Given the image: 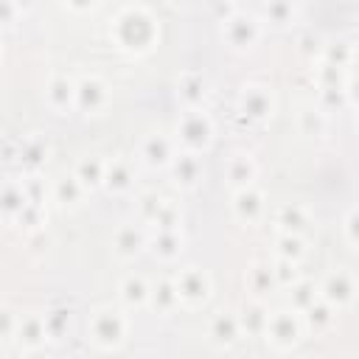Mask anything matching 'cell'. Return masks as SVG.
Here are the masks:
<instances>
[{"mask_svg": "<svg viewBox=\"0 0 359 359\" xmlns=\"http://www.w3.org/2000/svg\"><path fill=\"white\" fill-rule=\"evenodd\" d=\"M241 339V328H238V317L233 309H219L210 314L208 320V342L219 351L233 348Z\"/></svg>", "mask_w": 359, "mask_h": 359, "instance_id": "17", "label": "cell"}, {"mask_svg": "<svg viewBox=\"0 0 359 359\" xmlns=\"http://www.w3.org/2000/svg\"><path fill=\"white\" fill-rule=\"evenodd\" d=\"M17 311L11 306H0V339H11L17 328Z\"/></svg>", "mask_w": 359, "mask_h": 359, "instance_id": "45", "label": "cell"}, {"mask_svg": "<svg viewBox=\"0 0 359 359\" xmlns=\"http://www.w3.org/2000/svg\"><path fill=\"white\" fill-rule=\"evenodd\" d=\"M154 314L160 317H171L177 309H180V297H177V289H174V280L171 278H157L151 280V289H149V303H146Z\"/></svg>", "mask_w": 359, "mask_h": 359, "instance_id": "27", "label": "cell"}, {"mask_svg": "<svg viewBox=\"0 0 359 359\" xmlns=\"http://www.w3.org/2000/svg\"><path fill=\"white\" fill-rule=\"evenodd\" d=\"M275 90L272 84H264V81H247L241 90H238V98H236V109L238 115L247 121V123H266L272 115H275Z\"/></svg>", "mask_w": 359, "mask_h": 359, "instance_id": "5", "label": "cell"}, {"mask_svg": "<svg viewBox=\"0 0 359 359\" xmlns=\"http://www.w3.org/2000/svg\"><path fill=\"white\" fill-rule=\"evenodd\" d=\"M300 323H303V331H309V334H314V337H320V334H325V331H331L334 328V323H337V311L325 303V300H314L309 309H303L300 311Z\"/></svg>", "mask_w": 359, "mask_h": 359, "instance_id": "28", "label": "cell"}, {"mask_svg": "<svg viewBox=\"0 0 359 359\" xmlns=\"http://www.w3.org/2000/svg\"><path fill=\"white\" fill-rule=\"evenodd\" d=\"M129 337V317L121 306H95L87 317V339L98 351H118Z\"/></svg>", "mask_w": 359, "mask_h": 359, "instance_id": "2", "label": "cell"}, {"mask_svg": "<svg viewBox=\"0 0 359 359\" xmlns=\"http://www.w3.org/2000/svg\"><path fill=\"white\" fill-rule=\"evenodd\" d=\"M294 123H297V132L306 137H325L331 129V118L314 104H303L294 115Z\"/></svg>", "mask_w": 359, "mask_h": 359, "instance_id": "31", "label": "cell"}, {"mask_svg": "<svg viewBox=\"0 0 359 359\" xmlns=\"http://www.w3.org/2000/svg\"><path fill=\"white\" fill-rule=\"evenodd\" d=\"M149 289H151V280L143 278L140 272H126L121 280H118V300L123 309H146L149 303Z\"/></svg>", "mask_w": 359, "mask_h": 359, "instance_id": "23", "label": "cell"}, {"mask_svg": "<svg viewBox=\"0 0 359 359\" xmlns=\"http://www.w3.org/2000/svg\"><path fill=\"white\" fill-rule=\"evenodd\" d=\"M48 157H50V146H48V140H45L42 135H36V132H34V135H25L22 140H17V149H14V154H11V160H17L25 174H39V171L45 168Z\"/></svg>", "mask_w": 359, "mask_h": 359, "instance_id": "18", "label": "cell"}, {"mask_svg": "<svg viewBox=\"0 0 359 359\" xmlns=\"http://www.w3.org/2000/svg\"><path fill=\"white\" fill-rule=\"evenodd\" d=\"M14 224L17 227H22L25 233H34V230H42L45 227V208H39V205H25L22 208V213L14 219Z\"/></svg>", "mask_w": 359, "mask_h": 359, "instance_id": "43", "label": "cell"}, {"mask_svg": "<svg viewBox=\"0 0 359 359\" xmlns=\"http://www.w3.org/2000/svg\"><path fill=\"white\" fill-rule=\"evenodd\" d=\"M112 45L126 56H146L160 42V20L149 6L126 3L115 11L109 22Z\"/></svg>", "mask_w": 359, "mask_h": 359, "instance_id": "1", "label": "cell"}, {"mask_svg": "<svg viewBox=\"0 0 359 359\" xmlns=\"http://www.w3.org/2000/svg\"><path fill=\"white\" fill-rule=\"evenodd\" d=\"M109 247H112V255L118 261H135L146 247H149V230L140 224V222H121L115 230H112V238H109Z\"/></svg>", "mask_w": 359, "mask_h": 359, "instance_id": "11", "label": "cell"}, {"mask_svg": "<svg viewBox=\"0 0 359 359\" xmlns=\"http://www.w3.org/2000/svg\"><path fill=\"white\" fill-rule=\"evenodd\" d=\"M269 266H272V278H275V286H278V289H289L292 283H297V280L303 278L300 264H294V261L272 258V261H269Z\"/></svg>", "mask_w": 359, "mask_h": 359, "instance_id": "41", "label": "cell"}, {"mask_svg": "<svg viewBox=\"0 0 359 359\" xmlns=\"http://www.w3.org/2000/svg\"><path fill=\"white\" fill-rule=\"evenodd\" d=\"M171 177V185L180 191H194L202 185L205 180V160L202 154H191V151H177V157L171 160V165L165 168Z\"/></svg>", "mask_w": 359, "mask_h": 359, "instance_id": "13", "label": "cell"}, {"mask_svg": "<svg viewBox=\"0 0 359 359\" xmlns=\"http://www.w3.org/2000/svg\"><path fill=\"white\" fill-rule=\"evenodd\" d=\"M300 11H303L300 3H292V0H272V3H261L258 8H252V14L261 22H269V25H278V28L294 25Z\"/></svg>", "mask_w": 359, "mask_h": 359, "instance_id": "25", "label": "cell"}, {"mask_svg": "<svg viewBox=\"0 0 359 359\" xmlns=\"http://www.w3.org/2000/svg\"><path fill=\"white\" fill-rule=\"evenodd\" d=\"M11 342H14L22 353H25V351H39V348H45V342H50V339H48V328H45L42 311H25V314H20Z\"/></svg>", "mask_w": 359, "mask_h": 359, "instance_id": "16", "label": "cell"}, {"mask_svg": "<svg viewBox=\"0 0 359 359\" xmlns=\"http://www.w3.org/2000/svg\"><path fill=\"white\" fill-rule=\"evenodd\" d=\"M109 107V84L98 73H84L76 79V112L101 115Z\"/></svg>", "mask_w": 359, "mask_h": 359, "instance_id": "10", "label": "cell"}, {"mask_svg": "<svg viewBox=\"0 0 359 359\" xmlns=\"http://www.w3.org/2000/svg\"><path fill=\"white\" fill-rule=\"evenodd\" d=\"M303 323H300V314L292 311L289 306L283 309H275L269 311V320H266V328H264V339L269 348L286 353L292 348H297V342L303 339Z\"/></svg>", "mask_w": 359, "mask_h": 359, "instance_id": "6", "label": "cell"}, {"mask_svg": "<svg viewBox=\"0 0 359 359\" xmlns=\"http://www.w3.org/2000/svg\"><path fill=\"white\" fill-rule=\"evenodd\" d=\"M303 359H320V356H303Z\"/></svg>", "mask_w": 359, "mask_h": 359, "instance_id": "52", "label": "cell"}, {"mask_svg": "<svg viewBox=\"0 0 359 359\" xmlns=\"http://www.w3.org/2000/svg\"><path fill=\"white\" fill-rule=\"evenodd\" d=\"M171 280H174L180 306H185V309H202L213 294V278L208 275V269H202L196 264L182 266Z\"/></svg>", "mask_w": 359, "mask_h": 359, "instance_id": "7", "label": "cell"}, {"mask_svg": "<svg viewBox=\"0 0 359 359\" xmlns=\"http://www.w3.org/2000/svg\"><path fill=\"white\" fill-rule=\"evenodd\" d=\"M157 261L171 264L182 255L185 250V236L182 230H149V247H146Z\"/></svg>", "mask_w": 359, "mask_h": 359, "instance_id": "22", "label": "cell"}, {"mask_svg": "<svg viewBox=\"0 0 359 359\" xmlns=\"http://www.w3.org/2000/svg\"><path fill=\"white\" fill-rule=\"evenodd\" d=\"M317 297H320V294H317V283H311V280H306V278H300L297 283L289 286V309L297 311V314H300L303 309H309Z\"/></svg>", "mask_w": 359, "mask_h": 359, "instance_id": "36", "label": "cell"}, {"mask_svg": "<svg viewBox=\"0 0 359 359\" xmlns=\"http://www.w3.org/2000/svg\"><path fill=\"white\" fill-rule=\"evenodd\" d=\"M272 224H275V233H283V236H303L309 233L311 227V213L306 205H297V202H286L275 210L272 216Z\"/></svg>", "mask_w": 359, "mask_h": 359, "instance_id": "21", "label": "cell"}, {"mask_svg": "<svg viewBox=\"0 0 359 359\" xmlns=\"http://www.w3.org/2000/svg\"><path fill=\"white\" fill-rule=\"evenodd\" d=\"M20 182H22L25 199H28L31 205L45 208V199H48V185H45L42 174H25V177H20Z\"/></svg>", "mask_w": 359, "mask_h": 359, "instance_id": "42", "label": "cell"}, {"mask_svg": "<svg viewBox=\"0 0 359 359\" xmlns=\"http://www.w3.org/2000/svg\"><path fill=\"white\" fill-rule=\"evenodd\" d=\"M174 140L180 151L205 154L216 140V123L208 109H182L174 126Z\"/></svg>", "mask_w": 359, "mask_h": 359, "instance_id": "3", "label": "cell"}, {"mask_svg": "<svg viewBox=\"0 0 359 359\" xmlns=\"http://www.w3.org/2000/svg\"><path fill=\"white\" fill-rule=\"evenodd\" d=\"M65 8H70V11H93L95 6H93V3H90V6H73V3H67Z\"/></svg>", "mask_w": 359, "mask_h": 359, "instance_id": "50", "label": "cell"}, {"mask_svg": "<svg viewBox=\"0 0 359 359\" xmlns=\"http://www.w3.org/2000/svg\"><path fill=\"white\" fill-rule=\"evenodd\" d=\"M244 286H247L250 297H258V300H264L269 292H275L278 286H275L269 261H252L244 272Z\"/></svg>", "mask_w": 359, "mask_h": 359, "instance_id": "33", "label": "cell"}, {"mask_svg": "<svg viewBox=\"0 0 359 359\" xmlns=\"http://www.w3.org/2000/svg\"><path fill=\"white\" fill-rule=\"evenodd\" d=\"M219 34L224 39V45L236 53H250L258 48L261 36H264V22L252 14V8H241L233 11L227 20L219 22Z\"/></svg>", "mask_w": 359, "mask_h": 359, "instance_id": "4", "label": "cell"}, {"mask_svg": "<svg viewBox=\"0 0 359 359\" xmlns=\"http://www.w3.org/2000/svg\"><path fill=\"white\" fill-rule=\"evenodd\" d=\"M180 146L174 140V135L163 132V129H151L137 140V160L149 168V171H165L171 165V160L177 157Z\"/></svg>", "mask_w": 359, "mask_h": 359, "instance_id": "8", "label": "cell"}, {"mask_svg": "<svg viewBox=\"0 0 359 359\" xmlns=\"http://www.w3.org/2000/svg\"><path fill=\"white\" fill-rule=\"evenodd\" d=\"M25 205H28V199H25L22 182L20 180H0V219L14 224V219L22 213Z\"/></svg>", "mask_w": 359, "mask_h": 359, "instance_id": "30", "label": "cell"}, {"mask_svg": "<svg viewBox=\"0 0 359 359\" xmlns=\"http://www.w3.org/2000/svg\"><path fill=\"white\" fill-rule=\"evenodd\" d=\"M163 199H165V196L157 194V191H140V194H137V199H135V210H137V222H140L146 230H149L151 219L157 216Z\"/></svg>", "mask_w": 359, "mask_h": 359, "instance_id": "38", "label": "cell"}, {"mask_svg": "<svg viewBox=\"0 0 359 359\" xmlns=\"http://www.w3.org/2000/svg\"><path fill=\"white\" fill-rule=\"evenodd\" d=\"M177 101L182 104V109H205V101L210 95V84L208 76L202 70H182L177 76Z\"/></svg>", "mask_w": 359, "mask_h": 359, "instance_id": "15", "label": "cell"}, {"mask_svg": "<svg viewBox=\"0 0 359 359\" xmlns=\"http://www.w3.org/2000/svg\"><path fill=\"white\" fill-rule=\"evenodd\" d=\"M70 174L79 180V185H81L87 194H93V191H98L101 182H104V157H98V154H84V157L76 160V165H73Z\"/></svg>", "mask_w": 359, "mask_h": 359, "instance_id": "32", "label": "cell"}, {"mask_svg": "<svg viewBox=\"0 0 359 359\" xmlns=\"http://www.w3.org/2000/svg\"><path fill=\"white\" fill-rule=\"evenodd\" d=\"M20 11H22V6H20V3L0 0V25H14V22L20 20Z\"/></svg>", "mask_w": 359, "mask_h": 359, "instance_id": "47", "label": "cell"}, {"mask_svg": "<svg viewBox=\"0 0 359 359\" xmlns=\"http://www.w3.org/2000/svg\"><path fill=\"white\" fill-rule=\"evenodd\" d=\"M45 104L59 115L73 112L76 109V79L70 73H53L45 81Z\"/></svg>", "mask_w": 359, "mask_h": 359, "instance_id": "19", "label": "cell"}, {"mask_svg": "<svg viewBox=\"0 0 359 359\" xmlns=\"http://www.w3.org/2000/svg\"><path fill=\"white\" fill-rule=\"evenodd\" d=\"M258 180V163L250 151H233L224 163V182L227 188L236 194V191H244L250 185H255Z\"/></svg>", "mask_w": 359, "mask_h": 359, "instance_id": "20", "label": "cell"}, {"mask_svg": "<svg viewBox=\"0 0 359 359\" xmlns=\"http://www.w3.org/2000/svg\"><path fill=\"white\" fill-rule=\"evenodd\" d=\"M22 359H50V356L45 353V348H39V351H25Z\"/></svg>", "mask_w": 359, "mask_h": 359, "instance_id": "49", "label": "cell"}, {"mask_svg": "<svg viewBox=\"0 0 359 359\" xmlns=\"http://www.w3.org/2000/svg\"><path fill=\"white\" fill-rule=\"evenodd\" d=\"M294 48H297V53L306 59V62H320V56H323V48H325V39L314 31V28H306L303 34H297V42H294Z\"/></svg>", "mask_w": 359, "mask_h": 359, "instance_id": "37", "label": "cell"}, {"mask_svg": "<svg viewBox=\"0 0 359 359\" xmlns=\"http://www.w3.org/2000/svg\"><path fill=\"white\" fill-rule=\"evenodd\" d=\"M0 62H3V39H0Z\"/></svg>", "mask_w": 359, "mask_h": 359, "instance_id": "51", "label": "cell"}, {"mask_svg": "<svg viewBox=\"0 0 359 359\" xmlns=\"http://www.w3.org/2000/svg\"><path fill=\"white\" fill-rule=\"evenodd\" d=\"M42 317H45L48 339H53V342L65 339V334L70 331V311H67L65 306H53V309H48Z\"/></svg>", "mask_w": 359, "mask_h": 359, "instance_id": "40", "label": "cell"}, {"mask_svg": "<svg viewBox=\"0 0 359 359\" xmlns=\"http://www.w3.org/2000/svg\"><path fill=\"white\" fill-rule=\"evenodd\" d=\"M25 244H28V250H31V252H48V247H50V236H48V233H45V227H42V230L28 233Z\"/></svg>", "mask_w": 359, "mask_h": 359, "instance_id": "46", "label": "cell"}, {"mask_svg": "<svg viewBox=\"0 0 359 359\" xmlns=\"http://www.w3.org/2000/svg\"><path fill=\"white\" fill-rule=\"evenodd\" d=\"M230 210H233V219L244 227H255L264 222L266 216V194L258 188V185H250L244 191H236L230 196Z\"/></svg>", "mask_w": 359, "mask_h": 359, "instance_id": "12", "label": "cell"}, {"mask_svg": "<svg viewBox=\"0 0 359 359\" xmlns=\"http://www.w3.org/2000/svg\"><path fill=\"white\" fill-rule=\"evenodd\" d=\"M236 317H238L241 337H264V328H266V320H269V309H266L264 300L247 297V300L236 309Z\"/></svg>", "mask_w": 359, "mask_h": 359, "instance_id": "24", "label": "cell"}, {"mask_svg": "<svg viewBox=\"0 0 359 359\" xmlns=\"http://www.w3.org/2000/svg\"><path fill=\"white\" fill-rule=\"evenodd\" d=\"M306 252H309V244L303 236H283V233L275 236V258H286V261L300 264L306 258Z\"/></svg>", "mask_w": 359, "mask_h": 359, "instance_id": "35", "label": "cell"}, {"mask_svg": "<svg viewBox=\"0 0 359 359\" xmlns=\"http://www.w3.org/2000/svg\"><path fill=\"white\" fill-rule=\"evenodd\" d=\"M137 182V171H135V163L123 154H115V157H104V182L101 188L112 196H123L135 188Z\"/></svg>", "mask_w": 359, "mask_h": 359, "instance_id": "14", "label": "cell"}, {"mask_svg": "<svg viewBox=\"0 0 359 359\" xmlns=\"http://www.w3.org/2000/svg\"><path fill=\"white\" fill-rule=\"evenodd\" d=\"M351 76V73H348ZM348 81V79H345ZM314 107H320L328 118L334 115V112H345V109H351L353 107V98L348 95V87L345 84H339V87H323V90H314V101H311Z\"/></svg>", "mask_w": 359, "mask_h": 359, "instance_id": "34", "label": "cell"}, {"mask_svg": "<svg viewBox=\"0 0 359 359\" xmlns=\"http://www.w3.org/2000/svg\"><path fill=\"white\" fill-rule=\"evenodd\" d=\"M87 196H90V194L79 185V180H76L73 174H62V177L53 180V185H50V199H53L62 210H79Z\"/></svg>", "mask_w": 359, "mask_h": 359, "instance_id": "26", "label": "cell"}, {"mask_svg": "<svg viewBox=\"0 0 359 359\" xmlns=\"http://www.w3.org/2000/svg\"><path fill=\"white\" fill-rule=\"evenodd\" d=\"M210 8H213V14H216V22H222V20H227L233 11H238V3H230V0H227V3H213Z\"/></svg>", "mask_w": 359, "mask_h": 359, "instance_id": "48", "label": "cell"}, {"mask_svg": "<svg viewBox=\"0 0 359 359\" xmlns=\"http://www.w3.org/2000/svg\"><path fill=\"white\" fill-rule=\"evenodd\" d=\"M317 294L339 314V311L351 309L356 300V275L348 266H337L317 283Z\"/></svg>", "mask_w": 359, "mask_h": 359, "instance_id": "9", "label": "cell"}, {"mask_svg": "<svg viewBox=\"0 0 359 359\" xmlns=\"http://www.w3.org/2000/svg\"><path fill=\"white\" fill-rule=\"evenodd\" d=\"M180 224H182V210H180V205H177L174 199H163V205H160L157 216L151 219L149 230H180Z\"/></svg>", "mask_w": 359, "mask_h": 359, "instance_id": "39", "label": "cell"}, {"mask_svg": "<svg viewBox=\"0 0 359 359\" xmlns=\"http://www.w3.org/2000/svg\"><path fill=\"white\" fill-rule=\"evenodd\" d=\"M320 62H328L337 70L351 73L353 65H356V45H353V39L351 36H339V39H331V42L325 39V48H323Z\"/></svg>", "mask_w": 359, "mask_h": 359, "instance_id": "29", "label": "cell"}, {"mask_svg": "<svg viewBox=\"0 0 359 359\" xmlns=\"http://www.w3.org/2000/svg\"><path fill=\"white\" fill-rule=\"evenodd\" d=\"M342 238L351 250H359V208L351 205L342 213Z\"/></svg>", "mask_w": 359, "mask_h": 359, "instance_id": "44", "label": "cell"}]
</instances>
